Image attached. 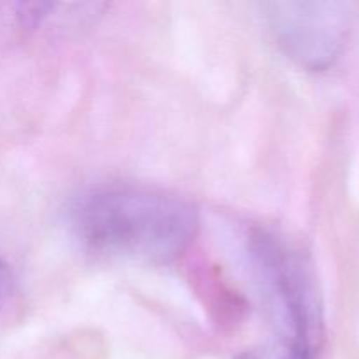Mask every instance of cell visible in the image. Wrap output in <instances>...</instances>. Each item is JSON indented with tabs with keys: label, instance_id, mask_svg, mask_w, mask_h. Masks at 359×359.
<instances>
[{
	"label": "cell",
	"instance_id": "obj_1",
	"mask_svg": "<svg viewBox=\"0 0 359 359\" xmlns=\"http://www.w3.org/2000/svg\"><path fill=\"white\" fill-rule=\"evenodd\" d=\"M74 224L84 244L95 251L168 263L193 242L198 216L191 203L175 195L111 186L81 200Z\"/></svg>",
	"mask_w": 359,
	"mask_h": 359
},
{
	"label": "cell",
	"instance_id": "obj_2",
	"mask_svg": "<svg viewBox=\"0 0 359 359\" xmlns=\"http://www.w3.org/2000/svg\"><path fill=\"white\" fill-rule=\"evenodd\" d=\"M251 251L270 311L287 333L284 344L316 356L323 340V318L305 259L266 233L252 237Z\"/></svg>",
	"mask_w": 359,
	"mask_h": 359
},
{
	"label": "cell",
	"instance_id": "obj_3",
	"mask_svg": "<svg viewBox=\"0 0 359 359\" xmlns=\"http://www.w3.org/2000/svg\"><path fill=\"white\" fill-rule=\"evenodd\" d=\"M270 23L279 44L312 69L328 65L342 44V18L332 4H272Z\"/></svg>",
	"mask_w": 359,
	"mask_h": 359
},
{
	"label": "cell",
	"instance_id": "obj_4",
	"mask_svg": "<svg viewBox=\"0 0 359 359\" xmlns=\"http://www.w3.org/2000/svg\"><path fill=\"white\" fill-rule=\"evenodd\" d=\"M316 356L305 353V351L297 349L293 346L284 344L283 347H272V349L255 351V353L244 354L241 359H314Z\"/></svg>",
	"mask_w": 359,
	"mask_h": 359
}]
</instances>
